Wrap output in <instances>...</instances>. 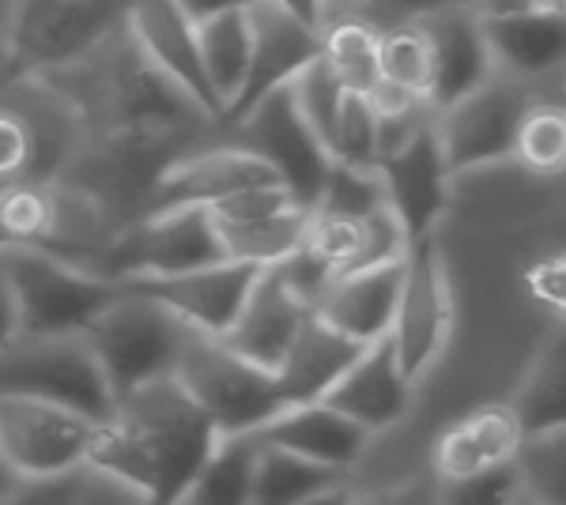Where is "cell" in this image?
I'll return each mask as SVG.
<instances>
[{
	"mask_svg": "<svg viewBox=\"0 0 566 505\" xmlns=\"http://www.w3.org/2000/svg\"><path fill=\"white\" fill-rule=\"evenodd\" d=\"M216 442V422L178 378H163L117 397L114 411L95 422L84 467L129 486L144 505H181Z\"/></svg>",
	"mask_w": 566,
	"mask_h": 505,
	"instance_id": "obj_1",
	"label": "cell"
},
{
	"mask_svg": "<svg viewBox=\"0 0 566 505\" xmlns=\"http://www.w3.org/2000/svg\"><path fill=\"white\" fill-rule=\"evenodd\" d=\"M39 80L57 87L76 106L87 136H148L186 144L193 128L212 125V117L159 64L144 57L129 27L76 69Z\"/></svg>",
	"mask_w": 566,
	"mask_h": 505,
	"instance_id": "obj_2",
	"label": "cell"
},
{
	"mask_svg": "<svg viewBox=\"0 0 566 505\" xmlns=\"http://www.w3.org/2000/svg\"><path fill=\"white\" fill-rule=\"evenodd\" d=\"M133 0H8L4 61L20 80L76 69L129 27Z\"/></svg>",
	"mask_w": 566,
	"mask_h": 505,
	"instance_id": "obj_3",
	"label": "cell"
},
{
	"mask_svg": "<svg viewBox=\"0 0 566 505\" xmlns=\"http://www.w3.org/2000/svg\"><path fill=\"white\" fill-rule=\"evenodd\" d=\"M0 264L12 283L20 336H84L91 320L122 295L117 280L39 245H4Z\"/></svg>",
	"mask_w": 566,
	"mask_h": 505,
	"instance_id": "obj_4",
	"label": "cell"
},
{
	"mask_svg": "<svg viewBox=\"0 0 566 505\" xmlns=\"http://www.w3.org/2000/svg\"><path fill=\"white\" fill-rule=\"evenodd\" d=\"M193 336L197 333H189L167 306L133 291H122L84 333L114 397H129L151 381L175 378Z\"/></svg>",
	"mask_w": 566,
	"mask_h": 505,
	"instance_id": "obj_5",
	"label": "cell"
},
{
	"mask_svg": "<svg viewBox=\"0 0 566 505\" xmlns=\"http://www.w3.org/2000/svg\"><path fill=\"white\" fill-rule=\"evenodd\" d=\"M0 392L61 403L95 422L117 403L84 336H20L0 351Z\"/></svg>",
	"mask_w": 566,
	"mask_h": 505,
	"instance_id": "obj_6",
	"label": "cell"
},
{
	"mask_svg": "<svg viewBox=\"0 0 566 505\" xmlns=\"http://www.w3.org/2000/svg\"><path fill=\"white\" fill-rule=\"evenodd\" d=\"M175 378L197 400V408L216 422L219 438L258 434L287 408L276 374L245 362L219 339L193 336Z\"/></svg>",
	"mask_w": 566,
	"mask_h": 505,
	"instance_id": "obj_7",
	"label": "cell"
},
{
	"mask_svg": "<svg viewBox=\"0 0 566 505\" xmlns=\"http://www.w3.org/2000/svg\"><path fill=\"white\" fill-rule=\"evenodd\" d=\"M458 302H453V280L438 238H419L405 253V283H400L397 317L389 328V344L397 366L408 381L419 385L442 362L453 339Z\"/></svg>",
	"mask_w": 566,
	"mask_h": 505,
	"instance_id": "obj_8",
	"label": "cell"
},
{
	"mask_svg": "<svg viewBox=\"0 0 566 505\" xmlns=\"http://www.w3.org/2000/svg\"><path fill=\"white\" fill-rule=\"evenodd\" d=\"M227 261V250L219 242L216 219L208 208H167L148 211L136 223L122 227L103 256L95 261V272L109 280H140V275H178L208 269Z\"/></svg>",
	"mask_w": 566,
	"mask_h": 505,
	"instance_id": "obj_9",
	"label": "cell"
},
{
	"mask_svg": "<svg viewBox=\"0 0 566 505\" xmlns=\"http://www.w3.org/2000/svg\"><path fill=\"white\" fill-rule=\"evenodd\" d=\"M95 419L61 403L0 392V461L15 480L84 472Z\"/></svg>",
	"mask_w": 566,
	"mask_h": 505,
	"instance_id": "obj_10",
	"label": "cell"
},
{
	"mask_svg": "<svg viewBox=\"0 0 566 505\" xmlns=\"http://www.w3.org/2000/svg\"><path fill=\"white\" fill-rule=\"evenodd\" d=\"M528 106H533V98L517 80L491 76L488 84L464 95L461 103L438 109V144H442L446 167H450L453 178L514 159L517 128H522Z\"/></svg>",
	"mask_w": 566,
	"mask_h": 505,
	"instance_id": "obj_11",
	"label": "cell"
},
{
	"mask_svg": "<svg viewBox=\"0 0 566 505\" xmlns=\"http://www.w3.org/2000/svg\"><path fill=\"white\" fill-rule=\"evenodd\" d=\"M261 275H264L261 264L219 261L208 264V269L178 272V275L122 280V291H133V295H144L159 302V306H167L189 333L205 339H223L245 309V302H250Z\"/></svg>",
	"mask_w": 566,
	"mask_h": 505,
	"instance_id": "obj_12",
	"label": "cell"
},
{
	"mask_svg": "<svg viewBox=\"0 0 566 505\" xmlns=\"http://www.w3.org/2000/svg\"><path fill=\"white\" fill-rule=\"evenodd\" d=\"M239 128H245V148L258 151L280 173L283 189L303 208L314 211L317 197L325 189L328 167H333V155L325 151L317 133L298 114L291 84L272 91L269 98H261L239 122Z\"/></svg>",
	"mask_w": 566,
	"mask_h": 505,
	"instance_id": "obj_13",
	"label": "cell"
},
{
	"mask_svg": "<svg viewBox=\"0 0 566 505\" xmlns=\"http://www.w3.org/2000/svg\"><path fill=\"white\" fill-rule=\"evenodd\" d=\"M386 189V204L397 215L400 231H405L408 245L419 238H431L442 223L446 208H450V181L453 173L446 167L442 144H438L434 117L427 122L405 148L381 155L374 162Z\"/></svg>",
	"mask_w": 566,
	"mask_h": 505,
	"instance_id": "obj_14",
	"label": "cell"
},
{
	"mask_svg": "<svg viewBox=\"0 0 566 505\" xmlns=\"http://www.w3.org/2000/svg\"><path fill=\"white\" fill-rule=\"evenodd\" d=\"M261 186H283L280 173L250 151L245 144H227V148H205L175 155L167 167L159 170L148 197V211L167 208H216L223 200L239 197L245 189ZM144 211V215H148Z\"/></svg>",
	"mask_w": 566,
	"mask_h": 505,
	"instance_id": "obj_15",
	"label": "cell"
},
{
	"mask_svg": "<svg viewBox=\"0 0 566 505\" xmlns=\"http://www.w3.org/2000/svg\"><path fill=\"white\" fill-rule=\"evenodd\" d=\"M250 27H253L250 72H245V84L239 91V98H234V106L227 109V117H223V122H234V125H239L261 98L287 87L310 61L322 57V31L303 23L298 15H291L276 0H258V4L250 8Z\"/></svg>",
	"mask_w": 566,
	"mask_h": 505,
	"instance_id": "obj_16",
	"label": "cell"
},
{
	"mask_svg": "<svg viewBox=\"0 0 566 505\" xmlns=\"http://www.w3.org/2000/svg\"><path fill=\"white\" fill-rule=\"evenodd\" d=\"M129 34L144 50V57L159 64L212 122H223V106H219L205 76V61H200L197 23L181 12L178 0H133Z\"/></svg>",
	"mask_w": 566,
	"mask_h": 505,
	"instance_id": "obj_17",
	"label": "cell"
},
{
	"mask_svg": "<svg viewBox=\"0 0 566 505\" xmlns=\"http://www.w3.org/2000/svg\"><path fill=\"white\" fill-rule=\"evenodd\" d=\"M306 317L310 302L291 287V280L276 264V269H264L245 309L234 320V328L219 344L231 347L234 355H242L245 362L276 374L291 351V344H295L298 328L306 325Z\"/></svg>",
	"mask_w": 566,
	"mask_h": 505,
	"instance_id": "obj_18",
	"label": "cell"
},
{
	"mask_svg": "<svg viewBox=\"0 0 566 505\" xmlns=\"http://www.w3.org/2000/svg\"><path fill=\"white\" fill-rule=\"evenodd\" d=\"M419 23H423L427 39H431V57H434L431 91H427V106L434 114L461 103L464 95L480 91L495 76V57H491L488 34H483L476 12L458 4V8H446V12L427 15Z\"/></svg>",
	"mask_w": 566,
	"mask_h": 505,
	"instance_id": "obj_19",
	"label": "cell"
},
{
	"mask_svg": "<svg viewBox=\"0 0 566 505\" xmlns=\"http://www.w3.org/2000/svg\"><path fill=\"white\" fill-rule=\"evenodd\" d=\"M400 283H405V256L389 264H374V269L333 275L310 309L336 333L359 339V344H374V339L389 336L400 302Z\"/></svg>",
	"mask_w": 566,
	"mask_h": 505,
	"instance_id": "obj_20",
	"label": "cell"
},
{
	"mask_svg": "<svg viewBox=\"0 0 566 505\" xmlns=\"http://www.w3.org/2000/svg\"><path fill=\"white\" fill-rule=\"evenodd\" d=\"M412 397L416 385L400 374L397 355H392V344L386 336L363 347V355L352 362V370L325 392V403L344 411L359 427H367L370 434H381V430L397 427L408 415Z\"/></svg>",
	"mask_w": 566,
	"mask_h": 505,
	"instance_id": "obj_21",
	"label": "cell"
},
{
	"mask_svg": "<svg viewBox=\"0 0 566 505\" xmlns=\"http://www.w3.org/2000/svg\"><path fill=\"white\" fill-rule=\"evenodd\" d=\"M258 438L264 445L287 449V453L306 456L314 464L352 472L367 456L374 434L344 415V411L328 408L325 400H314V403H291V408H283L269 427L258 430Z\"/></svg>",
	"mask_w": 566,
	"mask_h": 505,
	"instance_id": "obj_22",
	"label": "cell"
},
{
	"mask_svg": "<svg viewBox=\"0 0 566 505\" xmlns=\"http://www.w3.org/2000/svg\"><path fill=\"white\" fill-rule=\"evenodd\" d=\"M363 347L367 344L328 328L325 320L310 309L306 325L298 328L295 344H291L287 358H283L276 370V385H280L283 400H287V408L291 403L325 400V392L333 389V385L352 370L355 358L363 355Z\"/></svg>",
	"mask_w": 566,
	"mask_h": 505,
	"instance_id": "obj_23",
	"label": "cell"
},
{
	"mask_svg": "<svg viewBox=\"0 0 566 505\" xmlns=\"http://www.w3.org/2000/svg\"><path fill=\"white\" fill-rule=\"evenodd\" d=\"M480 23L495 69H506L514 80H533L566 64V15L525 8V12Z\"/></svg>",
	"mask_w": 566,
	"mask_h": 505,
	"instance_id": "obj_24",
	"label": "cell"
},
{
	"mask_svg": "<svg viewBox=\"0 0 566 505\" xmlns=\"http://www.w3.org/2000/svg\"><path fill=\"white\" fill-rule=\"evenodd\" d=\"M510 408L522 422L525 438L566 430V328L536 351Z\"/></svg>",
	"mask_w": 566,
	"mask_h": 505,
	"instance_id": "obj_25",
	"label": "cell"
},
{
	"mask_svg": "<svg viewBox=\"0 0 566 505\" xmlns=\"http://www.w3.org/2000/svg\"><path fill=\"white\" fill-rule=\"evenodd\" d=\"M197 45L200 61H205V76L212 84L219 106H234L239 91L250 72V50H253V27H250V8H234V12H219L197 23Z\"/></svg>",
	"mask_w": 566,
	"mask_h": 505,
	"instance_id": "obj_26",
	"label": "cell"
},
{
	"mask_svg": "<svg viewBox=\"0 0 566 505\" xmlns=\"http://www.w3.org/2000/svg\"><path fill=\"white\" fill-rule=\"evenodd\" d=\"M310 208H283L261 219H242V223H219L216 231L227 250V261L261 264V269H276L287 256L298 253L306 234Z\"/></svg>",
	"mask_w": 566,
	"mask_h": 505,
	"instance_id": "obj_27",
	"label": "cell"
},
{
	"mask_svg": "<svg viewBox=\"0 0 566 505\" xmlns=\"http://www.w3.org/2000/svg\"><path fill=\"white\" fill-rule=\"evenodd\" d=\"M258 434L219 438L197 480L189 483L181 505H253V467H258Z\"/></svg>",
	"mask_w": 566,
	"mask_h": 505,
	"instance_id": "obj_28",
	"label": "cell"
},
{
	"mask_svg": "<svg viewBox=\"0 0 566 505\" xmlns=\"http://www.w3.org/2000/svg\"><path fill=\"white\" fill-rule=\"evenodd\" d=\"M336 483H348V472H336V467L314 464L306 456L261 442L258 467H253V505H303Z\"/></svg>",
	"mask_w": 566,
	"mask_h": 505,
	"instance_id": "obj_29",
	"label": "cell"
},
{
	"mask_svg": "<svg viewBox=\"0 0 566 505\" xmlns=\"http://www.w3.org/2000/svg\"><path fill=\"white\" fill-rule=\"evenodd\" d=\"M378 45L381 31L363 20H340L333 27H322V61L336 72L348 91H367L378 84Z\"/></svg>",
	"mask_w": 566,
	"mask_h": 505,
	"instance_id": "obj_30",
	"label": "cell"
},
{
	"mask_svg": "<svg viewBox=\"0 0 566 505\" xmlns=\"http://www.w3.org/2000/svg\"><path fill=\"white\" fill-rule=\"evenodd\" d=\"M378 72L389 84L412 91L416 98L427 103V91H431V72H434V57H431V39H427L423 23H392L386 34H381L378 45Z\"/></svg>",
	"mask_w": 566,
	"mask_h": 505,
	"instance_id": "obj_31",
	"label": "cell"
},
{
	"mask_svg": "<svg viewBox=\"0 0 566 505\" xmlns=\"http://www.w3.org/2000/svg\"><path fill=\"white\" fill-rule=\"evenodd\" d=\"M53 223L50 181H15L0 189V238L4 245H45Z\"/></svg>",
	"mask_w": 566,
	"mask_h": 505,
	"instance_id": "obj_32",
	"label": "cell"
},
{
	"mask_svg": "<svg viewBox=\"0 0 566 505\" xmlns=\"http://www.w3.org/2000/svg\"><path fill=\"white\" fill-rule=\"evenodd\" d=\"M514 159L533 173L566 170V106L533 103L517 128Z\"/></svg>",
	"mask_w": 566,
	"mask_h": 505,
	"instance_id": "obj_33",
	"label": "cell"
},
{
	"mask_svg": "<svg viewBox=\"0 0 566 505\" xmlns=\"http://www.w3.org/2000/svg\"><path fill=\"white\" fill-rule=\"evenodd\" d=\"M525 494L536 505H566V430L525 438L514 456Z\"/></svg>",
	"mask_w": 566,
	"mask_h": 505,
	"instance_id": "obj_34",
	"label": "cell"
},
{
	"mask_svg": "<svg viewBox=\"0 0 566 505\" xmlns=\"http://www.w3.org/2000/svg\"><path fill=\"white\" fill-rule=\"evenodd\" d=\"M344 87L336 80V72L317 57L310 61L295 80H291V95H295L298 114L306 117V125L317 133V140L325 144V151L333 148V133H336V114H340L344 103Z\"/></svg>",
	"mask_w": 566,
	"mask_h": 505,
	"instance_id": "obj_35",
	"label": "cell"
},
{
	"mask_svg": "<svg viewBox=\"0 0 566 505\" xmlns=\"http://www.w3.org/2000/svg\"><path fill=\"white\" fill-rule=\"evenodd\" d=\"M389 208L386 189L374 167H348V162H333L325 178V189L317 197L314 211H333V215H374V211Z\"/></svg>",
	"mask_w": 566,
	"mask_h": 505,
	"instance_id": "obj_36",
	"label": "cell"
},
{
	"mask_svg": "<svg viewBox=\"0 0 566 505\" xmlns=\"http://www.w3.org/2000/svg\"><path fill=\"white\" fill-rule=\"evenodd\" d=\"M328 155H333V162H348V167H374L378 162V117H374L363 91H344Z\"/></svg>",
	"mask_w": 566,
	"mask_h": 505,
	"instance_id": "obj_37",
	"label": "cell"
},
{
	"mask_svg": "<svg viewBox=\"0 0 566 505\" xmlns=\"http://www.w3.org/2000/svg\"><path fill=\"white\" fill-rule=\"evenodd\" d=\"M525 494L522 472L514 461L483 467L464 480H434V502L438 505H517Z\"/></svg>",
	"mask_w": 566,
	"mask_h": 505,
	"instance_id": "obj_38",
	"label": "cell"
},
{
	"mask_svg": "<svg viewBox=\"0 0 566 505\" xmlns=\"http://www.w3.org/2000/svg\"><path fill=\"white\" fill-rule=\"evenodd\" d=\"M461 422H464V430H469L472 442H476L488 467L514 461L517 449H522V442H525L522 422H517L510 403H483V408L469 411Z\"/></svg>",
	"mask_w": 566,
	"mask_h": 505,
	"instance_id": "obj_39",
	"label": "cell"
},
{
	"mask_svg": "<svg viewBox=\"0 0 566 505\" xmlns=\"http://www.w3.org/2000/svg\"><path fill=\"white\" fill-rule=\"evenodd\" d=\"M431 467H434V480H464V475H476L488 467L461 419L450 422L438 434V442L431 449Z\"/></svg>",
	"mask_w": 566,
	"mask_h": 505,
	"instance_id": "obj_40",
	"label": "cell"
},
{
	"mask_svg": "<svg viewBox=\"0 0 566 505\" xmlns=\"http://www.w3.org/2000/svg\"><path fill=\"white\" fill-rule=\"evenodd\" d=\"M31 173V128L15 106H0V189Z\"/></svg>",
	"mask_w": 566,
	"mask_h": 505,
	"instance_id": "obj_41",
	"label": "cell"
},
{
	"mask_svg": "<svg viewBox=\"0 0 566 505\" xmlns=\"http://www.w3.org/2000/svg\"><path fill=\"white\" fill-rule=\"evenodd\" d=\"M522 287L536 306L547 309L552 317L566 320V250L528 264L522 272Z\"/></svg>",
	"mask_w": 566,
	"mask_h": 505,
	"instance_id": "obj_42",
	"label": "cell"
},
{
	"mask_svg": "<svg viewBox=\"0 0 566 505\" xmlns=\"http://www.w3.org/2000/svg\"><path fill=\"white\" fill-rule=\"evenodd\" d=\"M84 502V475H53V480H20L0 498V505H80Z\"/></svg>",
	"mask_w": 566,
	"mask_h": 505,
	"instance_id": "obj_43",
	"label": "cell"
},
{
	"mask_svg": "<svg viewBox=\"0 0 566 505\" xmlns=\"http://www.w3.org/2000/svg\"><path fill=\"white\" fill-rule=\"evenodd\" d=\"M389 20L397 23H412V20H427L434 12H446V8H458L464 0H374Z\"/></svg>",
	"mask_w": 566,
	"mask_h": 505,
	"instance_id": "obj_44",
	"label": "cell"
},
{
	"mask_svg": "<svg viewBox=\"0 0 566 505\" xmlns=\"http://www.w3.org/2000/svg\"><path fill=\"white\" fill-rule=\"evenodd\" d=\"M20 339V314H15V295L12 283H8V272L0 264V351L12 347Z\"/></svg>",
	"mask_w": 566,
	"mask_h": 505,
	"instance_id": "obj_45",
	"label": "cell"
},
{
	"mask_svg": "<svg viewBox=\"0 0 566 505\" xmlns=\"http://www.w3.org/2000/svg\"><path fill=\"white\" fill-rule=\"evenodd\" d=\"M381 498H386V505H438L434 483H427V480H408V483H400L397 491L381 494Z\"/></svg>",
	"mask_w": 566,
	"mask_h": 505,
	"instance_id": "obj_46",
	"label": "cell"
},
{
	"mask_svg": "<svg viewBox=\"0 0 566 505\" xmlns=\"http://www.w3.org/2000/svg\"><path fill=\"white\" fill-rule=\"evenodd\" d=\"M253 4H258V0H178V8L193 23L208 20V15H219V12H234V8H253Z\"/></svg>",
	"mask_w": 566,
	"mask_h": 505,
	"instance_id": "obj_47",
	"label": "cell"
},
{
	"mask_svg": "<svg viewBox=\"0 0 566 505\" xmlns=\"http://www.w3.org/2000/svg\"><path fill=\"white\" fill-rule=\"evenodd\" d=\"M276 4H283L291 15H298L303 23L317 27V31L325 27V8H322V0H276Z\"/></svg>",
	"mask_w": 566,
	"mask_h": 505,
	"instance_id": "obj_48",
	"label": "cell"
},
{
	"mask_svg": "<svg viewBox=\"0 0 566 505\" xmlns=\"http://www.w3.org/2000/svg\"><path fill=\"white\" fill-rule=\"evenodd\" d=\"M528 8H536V12H555V15H566V0H528Z\"/></svg>",
	"mask_w": 566,
	"mask_h": 505,
	"instance_id": "obj_49",
	"label": "cell"
},
{
	"mask_svg": "<svg viewBox=\"0 0 566 505\" xmlns=\"http://www.w3.org/2000/svg\"><path fill=\"white\" fill-rule=\"evenodd\" d=\"M15 483H20V480H15V475H12V472H8V464H4V461H0V498H4V494H8V491H12V486H15Z\"/></svg>",
	"mask_w": 566,
	"mask_h": 505,
	"instance_id": "obj_50",
	"label": "cell"
},
{
	"mask_svg": "<svg viewBox=\"0 0 566 505\" xmlns=\"http://www.w3.org/2000/svg\"><path fill=\"white\" fill-rule=\"evenodd\" d=\"M348 505H386V498L381 494H352Z\"/></svg>",
	"mask_w": 566,
	"mask_h": 505,
	"instance_id": "obj_51",
	"label": "cell"
},
{
	"mask_svg": "<svg viewBox=\"0 0 566 505\" xmlns=\"http://www.w3.org/2000/svg\"><path fill=\"white\" fill-rule=\"evenodd\" d=\"M328 4H367V0H322V8Z\"/></svg>",
	"mask_w": 566,
	"mask_h": 505,
	"instance_id": "obj_52",
	"label": "cell"
},
{
	"mask_svg": "<svg viewBox=\"0 0 566 505\" xmlns=\"http://www.w3.org/2000/svg\"><path fill=\"white\" fill-rule=\"evenodd\" d=\"M517 505H536L533 498H528V494H522V498H517Z\"/></svg>",
	"mask_w": 566,
	"mask_h": 505,
	"instance_id": "obj_53",
	"label": "cell"
},
{
	"mask_svg": "<svg viewBox=\"0 0 566 505\" xmlns=\"http://www.w3.org/2000/svg\"><path fill=\"white\" fill-rule=\"evenodd\" d=\"M0 250H4V238H0Z\"/></svg>",
	"mask_w": 566,
	"mask_h": 505,
	"instance_id": "obj_54",
	"label": "cell"
}]
</instances>
